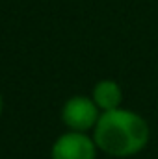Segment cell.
<instances>
[{
	"instance_id": "1",
	"label": "cell",
	"mask_w": 158,
	"mask_h": 159,
	"mask_svg": "<svg viewBox=\"0 0 158 159\" xmlns=\"http://www.w3.org/2000/svg\"><path fill=\"white\" fill-rule=\"evenodd\" d=\"M149 139V124L138 113L121 107L104 111L97 120L93 133L95 144L114 157H128L141 152Z\"/></svg>"
},
{
	"instance_id": "2",
	"label": "cell",
	"mask_w": 158,
	"mask_h": 159,
	"mask_svg": "<svg viewBox=\"0 0 158 159\" xmlns=\"http://www.w3.org/2000/svg\"><path fill=\"white\" fill-rule=\"evenodd\" d=\"M99 117L97 104L87 96H73L62 107V120L73 131H87L95 128Z\"/></svg>"
},
{
	"instance_id": "3",
	"label": "cell",
	"mask_w": 158,
	"mask_h": 159,
	"mask_svg": "<svg viewBox=\"0 0 158 159\" xmlns=\"http://www.w3.org/2000/svg\"><path fill=\"white\" fill-rule=\"evenodd\" d=\"M97 144L84 131H69L52 146V159H95Z\"/></svg>"
},
{
	"instance_id": "4",
	"label": "cell",
	"mask_w": 158,
	"mask_h": 159,
	"mask_svg": "<svg viewBox=\"0 0 158 159\" xmlns=\"http://www.w3.org/2000/svg\"><path fill=\"white\" fill-rule=\"evenodd\" d=\"M123 100V93L117 81L114 80H101L93 87V102L102 111H114L119 109Z\"/></svg>"
},
{
	"instance_id": "5",
	"label": "cell",
	"mask_w": 158,
	"mask_h": 159,
	"mask_svg": "<svg viewBox=\"0 0 158 159\" xmlns=\"http://www.w3.org/2000/svg\"><path fill=\"white\" fill-rule=\"evenodd\" d=\"M0 113H2V94H0Z\"/></svg>"
}]
</instances>
